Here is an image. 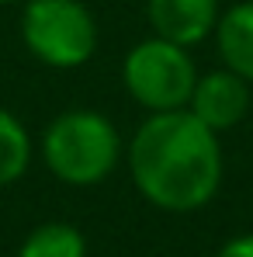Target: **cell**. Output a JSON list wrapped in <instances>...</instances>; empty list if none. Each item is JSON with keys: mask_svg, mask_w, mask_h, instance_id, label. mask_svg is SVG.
I'll return each instance as SVG.
<instances>
[{"mask_svg": "<svg viewBox=\"0 0 253 257\" xmlns=\"http://www.w3.org/2000/svg\"><path fill=\"white\" fill-rule=\"evenodd\" d=\"M32 164V136L18 115L0 108V188L21 181Z\"/></svg>", "mask_w": 253, "mask_h": 257, "instance_id": "9", "label": "cell"}, {"mask_svg": "<svg viewBox=\"0 0 253 257\" xmlns=\"http://www.w3.org/2000/svg\"><path fill=\"white\" fill-rule=\"evenodd\" d=\"M218 14H222L218 0H146V18L153 35L170 39L184 49L215 35Z\"/></svg>", "mask_w": 253, "mask_h": 257, "instance_id": "6", "label": "cell"}, {"mask_svg": "<svg viewBox=\"0 0 253 257\" xmlns=\"http://www.w3.org/2000/svg\"><path fill=\"white\" fill-rule=\"evenodd\" d=\"M0 4H21V0H0Z\"/></svg>", "mask_w": 253, "mask_h": 257, "instance_id": "11", "label": "cell"}, {"mask_svg": "<svg viewBox=\"0 0 253 257\" xmlns=\"http://www.w3.org/2000/svg\"><path fill=\"white\" fill-rule=\"evenodd\" d=\"M215 49L225 70L239 73L246 84H253V0H239L218 14Z\"/></svg>", "mask_w": 253, "mask_h": 257, "instance_id": "7", "label": "cell"}, {"mask_svg": "<svg viewBox=\"0 0 253 257\" xmlns=\"http://www.w3.org/2000/svg\"><path fill=\"white\" fill-rule=\"evenodd\" d=\"M21 39L39 63L52 70H77L97 49V21L80 0H28Z\"/></svg>", "mask_w": 253, "mask_h": 257, "instance_id": "4", "label": "cell"}, {"mask_svg": "<svg viewBox=\"0 0 253 257\" xmlns=\"http://www.w3.org/2000/svg\"><path fill=\"white\" fill-rule=\"evenodd\" d=\"M215 257H253V233H239V236L225 240Z\"/></svg>", "mask_w": 253, "mask_h": 257, "instance_id": "10", "label": "cell"}, {"mask_svg": "<svg viewBox=\"0 0 253 257\" xmlns=\"http://www.w3.org/2000/svg\"><path fill=\"white\" fill-rule=\"evenodd\" d=\"M135 191L163 212H198L222 188L218 132L187 108L153 111L125 146Z\"/></svg>", "mask_w": 253, "mask_h": 257, "instance_id": "1", "label": "cell"}, {"mask_svg": "<svg viewBox=\"0 0 253 257\" xmlns=\"http://www.w3.org/2000/svg\"><path fill=\"white\" fill-rule=\"evenodd\" d=\"M42 160L63 184L90 188L111 177L122 160V136L115 122L94 108H70L42 132Z\"/></svg>", "mask_w": 253, "mask_h": 257, "instance_id": "2", "label": "cell"}, {"mask_svg": "<svg viewBox=\"0 0 253 257\" xmlns=\"http://www.w3.org/2000/svg\"><path fill=\"white\" fill-rule=\"evenodd\" d=\"M194 80H198V66L191 52L160 35H149L139 45H132L122 63V84L128 97L149 115L187 108Z\"/></svg>", "mask_w": 253, "mask_h": 257, "instance_id": "3", "label": "cell"}, {"mask_svg": "<svg viewBox=\"0 0 253 257\" xmlns=\"http://www.w3.org/2000/svg\"><path fill=\"white\" fill-rule=\"evenodd\" d=\"M250 104H253V84H246L239 73L222 66L211 73H198L187 111L198 122H205L211 132H225V128H236L250 115Z\"/></svg>", "mask_w": 253, "mask_h": 257, "instance_id": "5", "label": "cell"}, {"mask_svg": "<svg viewBox=\"0 0 253 257\" xmlns=\"http://www.w3.org/2000/svg\"><path fill=\"white\" fill-rule=\"evenodd\" d=\"M18 257H87V240L73 222H42L25 236Z\"/></svg>", "mask_w": 253, "mask_h": 257, "instance_id": "8", "label": "cell"}]
</instances>
